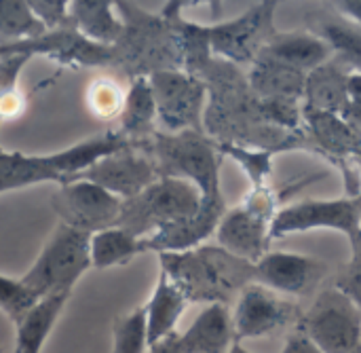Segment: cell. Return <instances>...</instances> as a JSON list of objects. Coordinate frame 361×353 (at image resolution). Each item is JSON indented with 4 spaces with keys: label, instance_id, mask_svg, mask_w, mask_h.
<instances>
[{
    "label": "cell",
    "instance_id": "6da1fadb",
    "mask_svg": "<svg viewBox=\"0 0 361 353\" xmlns=\"http://www.w3.org/2000/svg\"><path fill=\"white\" fill-rule=\"evenodd\" d=\"M123 19V34L112 44L110 68L118 78H150L157 72L182 70V49L176 17L184 2H167L150 13L137 2H114Z\"/></svg>",
    "mask_w": 361,
    "mask_h": 353
},
{
    "label": "cell",
    "instance_id": "7a4b0ae2",
    "mask_svg": "<svg viewBox=\"0 0 361 353\" xmlns=\"http://www.w3.org/2000/svg\"><path fill=\"white\" fill-rule=\"evenodd\" d=\"M161 273L180 288L188 303L226 305L254 284V265L220 246L203 244L186 252L159 254Z\"/></svg>",
    "mask_w": 361,
    "mask_h": 353
},
{
    "label": "cell",
    "instance_id": "3957f363",
    "mask_svg": "<svg viewBox=\"0 0 361 353\" xmlns=\"http://www.w3.org/2000/svg\"><path fill=\"white\" fill-rule=\"evenodd\" d=\"M159 176L180 178L195 184L203 199H224L220 189V150L205 131L165 133L157 131L148 142Z\"/></svg>",
    "mask_w": 361,
    "mask_h": 353
},
{
    "label": "cell",
    "instance_id": "277c9868",
    "mask_svg": "<svg viewBox=\"0 0 361 353\" xmlns=\"http://www.w3.org/2000/svg\"><path fill=\"white\" fill-rule=\"evenodd\" d=\"M201 191L180 178L161 176L140 195L123 201L118 225L135 237H150L159 229L192 218L201 210Z\"/></svg>",
    "mask_w": 361,
    "mask_h": 353
},
{
    "label": "cell",
    "instance_id": "5b68a950",
    "mask_svg": "<svg viewBox=\"0 0 361 353\" xmlns=\"http://www.w3.org/2000/svg\"><path fill=\"white\" fill-rule=\"evenodd\" d=\"M91 237L89 233L59 225L21 282L40 299L70 294L76 282L91 269Z\"/></svg>",
    "mask_w": 361,
    "mask_h": 353
},
{
    "label": "cell",
    "instance_id": "8992f818",
    "mask_svg": "<svg viewBox=\"0 0 361 353\" xmlns=\"http://www.w3.org/2000/svg\"><path fill=\"white\" fill-rule=\"evenodd\" d=\"M296 328L326 353H351L361 347V311L334 286L315 297Z\"/></svg>",
    "mask_w": 361,
    "mask_h": 353
},
{
    "label": "cell",
    "instance_id": "52a82bcc",
    "mask_svg": "<svg viewBox=\"0 0 361 353\" xmlns=\"http://www.w3.org/2000/svg\"><path fill=\"white\" fill-rule=\"evenodd\" d=\"M275 11L277 2H256L233 19L207 25L212 55L239 68L252 66L277 32Z\"/></svg>",
    "mask_w": 361,
    "mask_h": 353
},
{
    "label": "cell",
    "instance_id": "ba28073f",
    "mask_svg": "<svg viewBox=\"0 0 361 353\" xmlns=\"http://www.w3.org/2000/svg\"><path fill=\"white\" fill-rule=\"evenodd\" d=\"M148 80L157 102L159 131H203L207 85L199 76L184 70H165L152 74Z\"/></svg>",
    "mask_w": 361,
    "mask_h": 353
},
{
    "label": "cell",
    "instance_id": "9c48e42d",
    "mask_svg": "<svg viewBox=\"0 0 361 353\" xmlns=\"http://www.w3.org/2000/svg\"><path fill=\"white\" fill-rule=\"evenodd\" d=\"M51 208L57 214L59 225L95 235L118 225L123 199L99 189L97 184L74 180L61 184L51 195Z\"/></svg>",
    "mask_w": 361,
    "mask_h": 353
},
{
    "label": "cell",
    "instance_id": "30bf717a",
    "mask_svg": "<svg viewBox=\"0 0 361 353\" xmlns=\"http://www.w3.org/2000/svg\"><path fill=\"white\" fill-rule=\"evenodd\" d=\"M330 229L345 233L347 239L361 231L357 205L349 197L341 199H307L283 205L271 225V241L294 233Z\"/></svg>",
    "mask_w": 361,
    "mask_h": 353
},
{
    "label": "cell",
    "instance_id": "8fae6325",
    "mask_svg": "<svg viewBox=\"0 0 361 353\" xmlns=\"http://www.w3.org/2000/svg\"><path fill=\"white\" fill-rule=\"evenodd\" d=\"M159 178H161L159 169H157L154 159L150 157L148 144H146V146L114 152V155L97 161L93 167L82 172L76 180L97 184L99 189L127 201V199L140 195L142 191H146Z\"/></svg>",
    "mask_w": 361,
    "mask_h": 353
},
{
    "label": "cell",
    "instance_id": "7c38bea8",
    "mask_svg": "<svg viewBox=\"0 0 361 353\" xmlns=\"http://www.w3.org/2000/svg\"><path fill=\"white\" fill-rule=\"evenodd\" d=\"M328 267L311 256L294 252H267L254 265V284L290 297H305L326 277Z\"/></svg>",
    "mask_w": 361,
    "mask_h": 353
},
{
    "label": "cell",
    "instance_id": "4fadbf2b",
    "mask_svg": "<svg viewBox=\"0 0 361 353\" xmlns=\"http://www.w3.org/2000/svg\"><path fill=\"white\" fill-rule=\"evenodd\" d=\"M294 316L296 309L290 303L281 301L275 292L258 284H250L235 301V311H233L235 337L237 341L267 337L277 328L286 326Z\"/></svg>",
    "mask_w": 361,
    "mask_h": 353
},
{
    "label": "cell",
    "instance_id": "5bb4252c",
    "mask_svg": "<svg viewBox=\"0 0 361 353\" xmlns=\"http://www.w3.org/2000/svg\"><path fill=\"white\" fill-rule=\"evenodd\" d=\"M226 214V201L224 199H216V201H201V210L182 222H173L167 225L163 229H159L154 235L146 237V252H186L192 248H199L205 244V239L209 235H214L218 231V225L222 220V216Z\"/></svg>",
    "mask_w": 361,
    "mask_h": 353
},
{
    "label": "cell",
    "instance_id": "9a60e30c",
    "mask_svg": "<svg viewBox=\"0 0 361 353\" xmlns=\"http://www.w3.org/2000/svg\"><path fill=\"white\" fill-rule=\"evenodd\" d=\"M36 57H49L51 61L80 70V68H110L112 47L97 44L85 38L72 23L61 30H51L36 38Z\"/></svg>",
    "mask_w": 361,
    "mask_h": 353
},
{
    "label": "cell",
    "instance_id": "2e32d148",
    "mask_svg": "<svg viewBox=\"0 0 361 353\" xmlns=\"http://www.w3.org/2000/svg\"><path fill=\"white\" fill-rule=\"evenodd\" d=\"M218 246L233 256L256 265L271 246V225L252 216L241 205L226 210L216 231Z\"/></svg>",
    "mask_w": 361,
    "mask_h": 353
},
{
    "label": "cell",
    "instance_id": "e0dca14e",
    "mask_svg": "<svg viewBox=\"0 0 361 353\" xmlns=\"http://www.w3.org/2000/svg\"><path fill=\"white\" fill-rule=\"evenodd\" d=\"M309 32L317 34L332 51V59L347 72H361V30L341 17L330 4L311 6Z\"/></svg>",
    "mask_w": 361,
    "mask_h": 353
},
{
    "label": "cell",
    "instance_id": "ac0fdd59",
    "mask_svg": "<svg viewBox=\"0 0 361 353\" xmlns=\"http://www.w3.org/2000/svg\"><path fill=\"white\" fill-rule=\"evenodd\" d=\"M258 57H267L279 66L309 74L332 59L330 47L309 30H277Z\"/></svg>",
    "mask_w": 361,
    "mask_h": 353
},
{
    "label": "cell",
    "instance_id": "d6986e66",
    "mask_svg": "<svg viewBox=\"0 0 361 353\" xmlns=\"http://www.w3.org/2000/svg\"><path fill=\"white\" fill-rule=\"evenodd\" d=\"M302 129L309 140V150L319 152L330 163L353 159L361 150V136L343 121L341 114L302 110Z\"/></svg>",
    "mask_w": 361,
    "mask_h": 353
},
{
    "label": "cell",
    "instance_id": "ffe728a7",
    "mask_svg": "<svg viewBox=\"0 0 361 353\" xmlns=\"http://www.w3.org/2000/svg\"><path fill=\"white\" fill-rule=\"evenodd\" d=\"M237 343L228 305H207L182 335L186 353H228Z\"/></svg>",
    "mask_w": 361,
    "mask_h": 353
},
{
    "label": "cell",
    "instance_id": "44dd1931",
    "mask_svg": "<svg viewBox=\"0 0 361 353\" xmlns=\"http://www.w3.org/2000/svg\"><path fill=\"white\" fill-rule=\"evenodd\" d=\"M347 76L349 72L343 66H338L334 59L309 72L305 80L302 110L341 114L349 104Z\"/></svg>",
    "mask_w": 361,
    "mask_h": 353
},
{
    "label": "cell",
    "instance_id": "7402d4cb",
    "mask_svg": "<svg viewBox=\"0 0 361 353\" xmlns=\"http://www.w3.org/2000/svg\"><path fill=\"white\" fill-rule=\"evenodd\" d=\"M116 131L129 138L131 142H146L159 131L157 102L148 78L142 76L129 80Z\"/></svg>",
    "mask_w": 361,
    "mask_h": 353
},
{
    "label": "cell",
    "instance_id": "603a6c76",
    "mask_svg": "<svg viewBox=\"0 0 361 353\" xmlns=\"http://www.w3.org/2000/svg\"><path fill=\"white\" fill-rule=\"evenodd\" d=\"M70 294H49L42 297L23 318L15 324L17 343L15 353H40L49 335L53 333L61 311L66 309Z\"/></svg>",
    "mask_w": 361,
    "mask_h": 353
},
{
    "label": "cell",
    "instance_id": "cb8c5ba5",
    "mask_svg": "<svg viewBox=\"0 0 361 353\" xmlns=\"http://www.w3.org/2000/svg\"><path fill=\"white\" fill-rule=\"evenodd\" d=\"M186 305H188V299L180 292L178 286H173L167 280V275L161 273L150 301L144 305L148 347L176 333V326L180 318L184 316Z\"/></svg>",
    "mask_w": 361,
    "mask_h": 353
},
{
    "label": "cell",
    "instance_id": "d4e9b609",
    "mask_svg": "<svg viewBox=\"0 0 361 353\" xmlns=\"http://www.w3.org/2000/svg\"><path fill=\"white\" fill-rule=\"evenodd\" d=\"M70 21L85 38L106 47H112L123 34V19L116 4L106 0L70 2Z\"/></svg>",
    "mask_w": 361,
    "mask_h": 353
},
{
    "label": "cell",
    "instance_id": "484cf974",
    "mask_svg": "<svg viewBox=\"0 0 361 353\" xmlns=\"http://www.w3.org/2000/svg\"><path fill=\"white\" fill-rule=\"evenodd\" d=\"M305 80H307V74L279 66L267 57H258L247 72L250 89L262 102L267 100H300L302 102Z\"/></svg>",
    "mask_w": 361,
    "mask_h": 353
},
{
    "label": "cell",
    "instance_id": "4316f807",
    "mask_svg": "<svg viewBox=\"0 0 361 353\" xmlns=\"http://www.w3.org/2000/svg\"><path fill=\"white\" fill-rule=\"evenodd\" d=\"M44 182L59 184V176L49 165L47 155H25L0 148V195Z\"/></svg>",
    "mask_w": 361,
    "mask_h": 353
},
{
    "label": "cell",
    "instance_id": "83f0119b",
    "mask_svg": "<svg viewBox=\"0 0 361 353\" xmlns=\"http://www.w3.org/2000/svg\"><path fill=\"white\" fill-rule=\"evenodd\" d=\"M140 254H146L144 239L131 235L121 227L99 231L91 237V267L99 271L127 265Z\"/></svg>",
    "mask_w": 361,
    "mask_h": 353
},
{
    "label": "cell",
    "instance_id": "f1b7e54d",
    "mask_svg": "<svg viewBox=\"0 0 361 353\" xmlns=\"http://www.w3.org/2000/svg\"><path fill=\"white\" fill-rule=\"evenodd\" d=\"M49 30L25 0H0V47L21 44L44 36Z\"/></svg>",
    "mask_w": 361,
    "mask_h": 353
},
{
    "label": "cell",
    "instance_id": "f546056e",
    "mask_svg": "<svg viewBox=\"0 0 361 353\" xmlns=\"http://www.w3.org/2000/svg\"><path fill=\"white\" fill-rule=\"evenodd\" d=\"M125 95L127 89H123L121 78L114 74L93 78L85 91V100L91 114L102 121H114V119L118 121L125 106Z\"/></svg>",
    "mask_w": 361,
    "mask_h": 353
},
{
    "label": "cell",
    "instance_id": "4dcf8cb0",
    "mask_svg": "<svg viewBox=\"0 0 361 353\" xmlns=\"http://www.w3.org/2000/svg\"><path fill=\"white\" fill-rule=\"evenodd\" d=\"M218 150H220L222 157H228L231 161H235L245 172L252 186L269 184V178L273 174V159H275L273 150L243 146V144H231V142H220Z\"/></svg>",
    "mask_w": 361,
    "mask_h": 353
},
{
    "label": "cell",
    "instance_id": "1f68e13d",
    "mask_svg": "<svg viewBox=\"0 0 361 353\" xmlns=\"http://www.w3.org/2000/svg\"><path fill=\"white\" fill-rule=\"evenodd\" d=\"M146 309L135 307L133 311L116 318L112 328V352L110 353H146Z\"/></svg>",
    "mask_w": 361,
    "mask_h": 353
},
{
    "label": "cell",
    "instance_id": "d6a6232c",
    "mask_svg": "<svg viewBox=\"0 0 361 353\" xmlns=\"http://www.w3.org/2000/svg\"><path fill=\"white\" fill-rule=\"evenodd\" d=\"M40 297L30 290L21 280H13L6 275H0V311L8 316L13 324H17L27 309H32Z\"/></svg>",
    "mask_w": 361,
    "mask_h": 353
},
{
    "label": "cell",
    "instance_id": "836d02e7",
    "mask_svg": "<svg viewBox=\"0 0 361 353\" xmlns=\"http://www.w3.org/2000/svg\"><path fill=\"white\" fill-rule=\"evenodd\" d=\"M349 244H351L349 263L336 273L332 286L338 288L361 311V231L349 239Z\"/></svg>",
    "mask_w": 361,
    "mask_h": 353
},
{
    "label": "cell",
    "instance_id": "e575fe53",
    "mask_svg": "<svg viewBox=\"0 0 361 353\" xmlns=\"http://www.w3.org/2000/svg\"><path fill=\"white\" fill-rule=\"evenodd\" d=\"M30 8L49 32L61 30L72 23L70 21V2H66V0H32Z\"/></svg>",
    "mask_w": 361,
    "mask_h": 353
},
{
    "label": "cell",
    "instance_id": "d590c367",
    "mask_svg": "<svg viewBox=\"0 0 361 353\" xmlns=\"http://www.w3.org/2000/svg\"><path fill=\"white\" fill-rule=\"evenodd\" d=\"M30 59V55H8L0 59V97L13 89H19V74Z\"/></svg>",
    "mask_w": 361,
    "mask_h": 353
},
{
    "label": "cell",
    "instance_id": "8d00e7d4",
    "mask_svg": "<svg viewBox=\"0 0 361 353\" xmlns=\"http://www.w3.org/2000/svg\"><path fill=\"white\" fill-rule=\"evenodd\" d=\"M281 353H326L317 343H313L302 330H294L288 341H286V347Z\"/></svg>",
    "mask_w": 361,
    "mask_h": 353
},
{
    "label": "cell",
    "instance_id": "74e56055",
    "mask_svg": "<svg viewBox=\"0 0 361 353\" xmlns=\"http://www.w3.org/2000/svg\"><path fill=\"white\" fill-rule=\"evenodd\" d=\"M330 6L341 17H345L347 21H351L361 30V0H338V2H330Z\"/></svg>",
    "mask_w": 361,
    "mask_h": 353
},
{
    "label": "cell",
    "instance_id": "f35d334b",
    "mask_svg": "<svg viewBox=\"0 0 361 353\" xmlns=\"http://www.w3.org/2000/svg\"><path fill=\"white\" fill-rule=\"evenodd\" d=\"M146 353H186L184 345H182V335L173 333V335H169V337L157 341L154 345L148 347V352Z\"/></svg>",
    "mask_w": 361,
    "mask_h": 353
},
{
    "label": "cell",
    "instance_id": "ab89813d",
    "mask_svg": "<svg viewBox=\"0 0 361 353\" xmlns=\"http://www.w3.org/2000/svg\"><path fill=\"white\" fill-rule=\"evenodd\" d=\"M341 116L355 133L361 136V102H349L347 108L341 112Z\"/></svg>",
    "mask_w": 361,
    "mask_h": 353
},
{
    "label": "cell",
    "instance_id": "60d3db41",
    "mask_svg": "<svg viewBox=\"0 0 361 353\" xmlns=\"http://www.w3.org/2000/svg\"><path fill=\"white\" fill-rule=\"evenodd\" d=\"M8 55H30L36 57V40H27L21 44H11V47H0V59Z\"/></svg>",
    "mask_w": 361,
    "mask_h": 353
},
{
    "label": "cell",
    "instance_id": "b9f144b4",
    "mask_svg": "<svg viewBox=\"0 0 361 353\" xmlns=\"http://www.w3.org/2000/svg\"><path fill=\"white\" fill-rule=\"evenodd\" d=\"M347 93H349V102H361V72H349Z\"/></svg>",
    "mask_w": 361,
    "mask_h": 353
},
{
    "label": "cell",
    "instance_id": "7bdbcfd3",
    "mask_svg": "<svg viewBox=\"0 0 361 353\" xmlns=\"http://www.w3.org/2000/svg\"><path fill=\"white\" fill-rule=\"evenodd\" d=\"M228 353H252V352H247V349H245V347H243V345H241V343L237 341V343H235V345L231 347V352H228Z\"/></svg>",
    "mask_w": 361,
    "mask_h": 353
},
{
    "label": "cell",
    "instance_id": "ee69618b",
    "mask_svg": "<svg viewBox=\"0 0 361 353\" xmlns=\"http://www.w3.org/2000/svg\"><path fill=\"white\" fill-rule=\"evenodd\" d=\"M353 159H355V163H357V169H360V176H361V150L355 155V157H353Z\"/></svg>",
    "mask_w": 361,
    "mask_h": 353
},
{
    "label": "cell",
    "instance_id": "f6af8a7d",
    "mask_svg": "<svg viewBox=\"0 0 361 353\" xmlns=\"http://www.w3.org/2000/svg\"><path fill=\"white\" fill-rule=\"evenodd\" d=\"M353 201H355V205H357V214H360V220H361V195L360 197H355Z\"/></svg>",
    "mask_w": 361,
    "mask_h": 353
},
{
    "label": "cell",
    "instance_id": "bcb514c9",
    "mask_svg": "<svg viewBox=\"0 0 361 353\" xmlns=\"http://www.w3.org/2000/svg\"><path fill=\"white\" fill-rule=\"evenodd\" d=\"M351 353H361V347H360V349H355V352H351Z\"/></svg>",
    "mask_w": 361,
    "mask_h": 353
}]
</instances>
